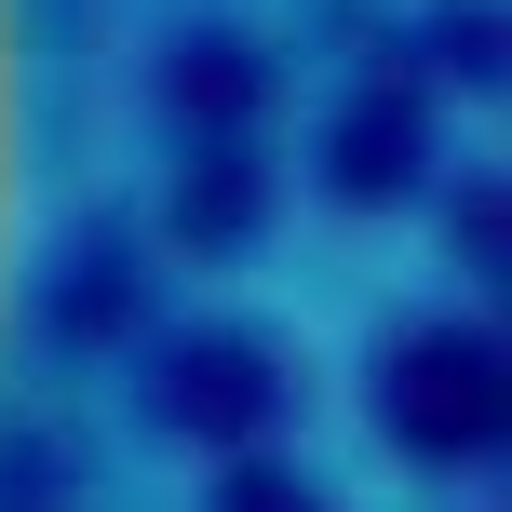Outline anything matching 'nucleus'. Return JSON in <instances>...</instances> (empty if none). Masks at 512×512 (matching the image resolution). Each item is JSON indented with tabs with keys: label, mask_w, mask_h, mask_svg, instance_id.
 <instances>
[{
	"label": "nucleus",
	"mask_w": 512,
	"mask_h": 512,
	"mask_svg": "<svg viewBox=\"0 0 512 512\" xmlns=\"http://www.w3.org/2000/svg\"><path fill=\"white\" fill-rule=\"evenodd\" d=\"M54 230H68V0H0V486L54 297Z\"/></svg>",
	"instance_id": "1"
}]
</instances>
